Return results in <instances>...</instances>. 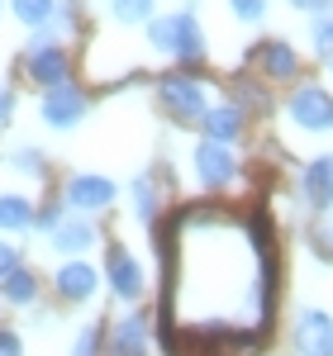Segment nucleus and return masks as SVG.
Masks as SVG:
<instances>
[{"instance_id":"27","label":"nucleus","mask_w":333,"mask_h":356,"mask_svg":"<svg viewBox=\"0 0 333 356\" xmlns=\"http://www.w3.org/2000/svg\"><path fill=\"white\" fill-rule=\"evenodd\" d=\"M0 356H24V342L15 328H0Z\"/></svg>"},{"instance_id":"14","label":"nucleus","mask_w":333,"mask_h":356,"mask_svg":"<svg viewBox=\"0 0 333 356\" xmlns=\"http://www.w3.org/2000/svg\"><path fill=\"white\" fill-rule=\"evenodd\" d=\"M110 356H148V318L143 314H129V318L114 323Z\"/></svg>"},{"instance_id":"5","label":"nucleus","mask_w":333,"mask_h":356,"mask_svg":"<svg viewBox=\"0 0 333 356\" xmlns=\"http://www.w3.org/2000/svg\"><path fill=\"white\" fill-rule=\"evenodd\" d=\"M119 186H114L110 176H95V171H82V176H72L67 181V191H62V204L67 209H82V214H95V209H110Z\"/></svg>"},{"instance_id":"20","label":"nucleus","mask_w":333,"mask_h":356,"mask_svg":"<svg viewBox=\"0 0 333 356\" xmlns=\"http://www.w3.org/2000/svg\"><path fill=\"white\" fill-rule=\"evenodd\" d=\"M10 10H15V19H24L29 29H38V24H48V19H53L57 0H10Z\"/></svg>"},{"instance_id":"26","label":"nucleus","mask_w":333,"mask_h":356,"mask_svg":"<svg viewBox=\"0 0 333 356\" xmlns=\"http://www.w3.org/2000/svg\"><path fill=\"white\" fill-rule=\"evenodd\" d=\"M314 48L333 53V19H314Z\"/></svg>"},{"instance_id":"4","label":"nucleus","mask_w":333,"mask_h":356,"mask_svg":"<svg viewBox=\"0 0 333 356\" xmlns=\"http://www.w3.org/2000/svg\"><path fill=\"white\" fill-rule=\"evenodd\" d=\"M195 162V176H200V186H210V191H224V186H233V176H238V162H233V147L229 143H195L191 152Z\"/></svg>"},{"instance_id":"18","label":"nucleus","mask_w":333,"mask_h":356,"mask_svg":"<svg viewBox=\"0 0 333 356\" xmlns=\"http://www.w3.org/2000/svg\"><path fill=\"white\" fill-rule=\"evenodd\" d=\"M24 228H33V200L0 195V233H24Z\"/></svg>"},{"instance_id":"23","label":"nucleus","mask_w":333,"mask_h":356,"mask_svg":"<svg viewBox=\"0 0 333 356\" xmlns=\"http://www.w3.org/2000/svg\"><path fill=\"white\" fill-rule=\"evenodd\" d=\"M62 219H67V204H62V200H48L43 209H33V228H38V233H53Z\"/></svg>"},{"instance_id":"13","label":"nucleus","mask_w":333,"mask_h":356,"mask_svg":"<svg viewBox=\"0 0 333 356\" xmlns=\"http://www.w3.org/2000/svg\"><path fill=\"white\" fill-rule=\"evenodd\" d=\"M48 238H53L57 257H82V252L95 247V223H91V219H62Z\"/></svg>"},{"instance_id":"24","label":"nucleus","mask_w":333,"mask_h":356,"mask_svg":"<svg viewBox=\"0 0 333 356\" xmlns=\"http://www.w3.org/2000/svg\"><path fill=\"white\" fill-rule=\"evenodd\" d=\"M100 337H105L100 323H86V328L77 332V342H72V356H95L100 352Z\"/></svg>"},{"instance_id":"30","label":"nucleus","mask_w":333,"mask_h":356,"mask_svg":"<svg viewBox=\"0 0 333 356\" xmlns=\"http://www.w3.org/2000/svg\"><path fill=\"white\" fill-rule=\"evenodd\" d=\"M291 5H295V10H329L333 0H291Z\"/></svg>"},{"instance_id":"9","label":"nucleus","mask_w":333,"mask_h":356,"mask_svg":"<svg viewBox=\"0 0 333 356\" xmlns=\"http://www.w3.org/2000/svg\"><path fill=\"white\" fill-rule=\"evenodd\" d=\"M24 76L38 90H48V86H62V81H72V57L62 53L57 43H48V48H29L24 57Z\"/></svg>"},{"instance_id":"17","label":"nucleus","mask_w":333,"mask_h":356,"mask_svg":"<svg viewBox=\"0 0 333 356\" xmlns=\"http://www.w3.org/2000/svg\"><path fill=\"white\" fill-rule=\"evenodd\" d=\"M0 295L15 309H29V304L38 300V275L29 271V266H15L10 275H0Z\"/></svg>"},{"instance_id":"6","label":"nucleus","mask_w":333,"mask_h":356,"mask_svg":"<svg viewBox=\"0 0 333 356\" xmlns=\"http://www.w3.org/2000/svg\"><path fill=\"white\" fill-rule=\"evenodd\" d=\"M286 114L309 129V134H319V129H333V95L324 86H300L291 100H286Z\"/></svg>"},{"instance_id":"31","label":"nucleus","mask_w":333,"mask_h":356,"mask_svg":"<svg viewBox=\"0 0 333 356\" xmlns=\"http://www.w3.org/2000/svg\"><path fill=\"white\" fill-rule=\"evenodd\" d=\"M324 62H329V72H333V53H324Z\"/></svg>"},{"instance_id":"15","label":"nucleus","mask_w":333,"mask_h":356,"mask_svg":"<svg viewBox=\"0 0 333 356\" xmlns=\"http://www.w3.org/2000/svg\"><path fill=\"white\" fill-rule=\"evenodd\" d=\"M305 200L319 209V214H329L333 209V157H314V162L305 166Z\"/></svg>"},{"instance_id":"19","label":"nucleus","mask_w":333,"mask_h":356,"mask_svg":"<svg viewBox=\"0 0 333 356\" xmlns=\"http://www.w3.org/2000/svg\"><path fill=\"white\" fill-rule=\"evenodd\" d=\"M129 195H134V214H139L143 223L157 219V186H153V176H134Z\"/></svg>"},{"instance_id":"12","label":"nucleus","mask_w":333,"mask_h":356,"mask_svg":"<svg viewBox=\"0 0 333 356\" xmlns=\"http://www.w3.org/2000/svg\"><path fill=\"white\" fill-rule=\"evenodd\" d=\"M252 57H257V67H262L267 81H291V76L300 72V57H295V48H291L286 38H267Z\"/></svg>"},{"instance_id":"1","label":"nucleus","mask_w":333,"mask_h":356,"mask_svg":"<svg viewBox=\"0 0 333 356\" xmlns=\"http://www.w3.org/2000/svg\"><path fill=\"white\" fill-rule=\"evenodd\" d=\"M224 290V314L233 342L257 347L272 309V266H267V238L252 223H233L219 209H186L166 233V300L162 323L166 342L186 337L210 300Z\"/></svg>"},{"instance_id":"28","label":"nucleus","mask_w":333,"mask_h":356,"mask_svg":"<svg viewBox=\"0 0 333 356\" xmlns=\"http://www.w3.org/2000/svg\"><path fill=\"white\" fill-rule=\"evenodd\" d=\"M15 266H24L20 261V247H10V243H0V275H10Z\"/></svg>"},{"instance_id":"21","label":"nucleus","mask_w":333,"mask_h":356,"mask_svg":"<svg viewBox=\"0 0 333 356\" xmlns=\"http://www.w3.org/2000/svg\"><path fill=\"white\" fill-rule=\"evenodd\" d=\"M10 166H15V171H29V176H43V171H48V157H43L38 147L20 143V147L10 152Z\"/></svg>"},{"instance_id":"29","label":"nucleus","mask_w":333,"mask_h":356,"mask_svg":"<svg viewBox=\"0 0 333 356\" xmlns=\"http://www.w3.org/2000/svg\"><path fill=\"white\" fill-rule=\"evenodd\" d=\"M15 119V90H0V129Z\"/></svg>"},{"instance_id":"2","label":"nucleus","mask_w":333,"mask_h":356,"mask_svg":"<svg viewBox=\"0 0 333 356\" xmlns=\"http://www.w3.org/2000/svg\"><path fill=\"white\" fill-rule=\"evenodd\" d=\"M157 100H162V110L171 114V119H181V124H195L200 114L210 110L205 86L195 81V76H186V72H171V76H162V81H157Z\"/></svg>"},{"instance_id":"16","label":"nucleus","mask_w":333,"mask_h":356,"mask_svg":"<svg viewBox=\"0 0 333 356\" xmlns=\"http://www.w3.org/2000/svg\"><path fill=\"white\" fill-rule=\"evenodd\" d=\"M200 129L210 143H233V138L243 134V110L238 105H210V110L200 114Z\"/></svg>"},{"instance_id":"3","label":"nucleus","mask_w":333,"mask_h":356,"mask_svg":"<svg viewBox=\"0 0 333 356\" xmlns=\"http://www.w3.org/2000/svg\"><path fill=\"white\" fill-rule=\"evenodd\" d=\"M86 90L82 86H72V81H62V86H48L43 90V105H38V119L48 124V129H77L86 119Z\"/></svg>"},{"instance_id":"8","label":"nucleus","mask_w":333,"mask_h":356,"mask_svg":"<svg viewBox=\"0 0 333 356\" xmlns=\"http://www.w3.org/2000/svg\"><path fill=\"white\" fill-rule=\"evenodd\" d=\"M53 290L67 304H86V300H95V290H100V271H95L86 257H67L53 271Z\"/></svg>"},{"instance_id":"10","label":"nucleus","mask_w":333,"mask_h":356,"mask_svg":"<svg viewBox=\"0 0 333 356\" xmlns=\"http://www.w3.org/2000/svg\"><path fill=\"white\" fill-rule=\"evenodd\" d=\"M166 57H176V62H200L205 57V33H200L191 10L166 15Z\"/></svg>"},{"instance_id":"22","label":"nucleus","mask_w":333,"mask_h":356,"mask_svg":"<svg viewBox=\"0 0 333 356\" xmlns=\"http://www.w3.org/2000/svg\"><path fill=\"white\" fill-rule=\"evenodd\" d=\"M114 19L119 24H143V19H153V0H110Z\"/></svg>"},{"instance_id":"11","label":"nucleus","mask_w":333,"mask_h":356,"mask_svg":"<svg viewBox=\"0 0 333 356\" xmlns=\"http://www.w3.org/2000/svg\"><path fill=\"white\" fill-rule=\"evenodd\" d=\"M295 347L300 356H333V318L324 309H305L295 323Z\"/></svg>"},{"instance_id":"25","label":"nucleus","mask_w":333,"mask_h":356,"mask_svg":"<svg viewBox=\"0 0 333 356\" xmlns=\"http://www.w3.org/2000/svg\"><path fill=\"white\" fill-rule=\"evenodd\" d=\"M229 10H233L238 19H248V24H257V19L267 15V0H229Z\"/></svg>"},{"instance_id":"7","label":"nucleus","mask_w":333,"mask_h":356,"mask_svg":"<svg viewBox=\"0 0 333 356\" xmlns=\"http://www.w3.org/2000/svg\"><path fill=\"white\" fill-rule=\"evenodd\" d=\"M105 280H110V290L119 295L124 304H134V300H143V266H139V257L129 252V247H119L114 243L110 252H105Z\"/></svg>"}]
</instances>
